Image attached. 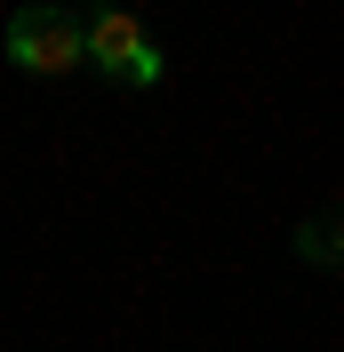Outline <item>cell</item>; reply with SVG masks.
Here are the masks:
<instances>
[{"label": "cell", "mask_w": 344, "mask_h": 352, "mask_svg": "<svg viewBox=\"0 0 344 352\" xmlns=\"http://www.w3.org/2000/svg\"><path fill=\"white\" fill-rule=\"evenodd\" d=\"M80 65H105V72H120V80L152 88L160 80V48L144 41V24H136L129 8H96V16L80 24Z\"/></svg>", "instance_id": "obj_2"}, {"label": "cell", "mask_w": 344, "mask_h": 352, "mask_svg": "<svg viewBox=\"0 0 344 352\" xmlns=\"http://www.w3.org/2000/svg\"><path fill=\"white\" fill-rule=\"evenodd\" d=\"M8 65H17V72H41V80L72 72V65H80V16L56 8V0L17 8V16H8Z\"/></svg>", "instance_id": "obj_1"}, {"label": "cell", "mask_w": 344, "mask_h": 352, "mask_svg": "<svg viewBox=\"0 0 344 352\" xmlns=\"http://www.w3.org/2000/svg\"><path fill=\"white\" fill-rule=\"evenodd\" d=\"M304 248H312V256H321V264H328V256H336V232H328V217H321V224H312V232H304Z\"/></svg>", "instance_id": "obj_3"}]
</instances>
